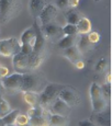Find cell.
Returning <instances> with one entry per match:
<instances>
[{
    "mask_svg": "<svg viewBox=\"0 0 112 126\" xmlns=\"http://www.w3.org/2000/svg\"><path fill=\"white\" fill-rule=\"evenodd\" d=\"M21 10V0H0V24H6Z\"/></svg>",
    "mask_w": 112,
    "mask_h": 126,
    "instance_id": "obj_1",
    "label": "cell"
},
{
    "mask_svg": "<svg viewBox=\"0 0 112 126\" xmlns=\"http://www.w3.org/2000/svg\"><path fill=\"white\" fill-rule=\"evenodd\" d=\"M64 86H59L56 83H50L44 88L43 92L40 94V102L38 105H41L43 109H50L52 104L56 99L58 98V93L62 90Z\"/></svg>",
    "mask_w": 112,
    "mask_h": 126,
    "instance_id": "obj_2",
    "label": "cell"
},
{
    "mask_svg": "<svg viewBox=\"0 0 112 126\" xmlns=\"http://www.w3.org/2000/svg\"><path fill=\"white\" fill-rule=\"evenodd\" d=\"M90 99H91L92 110L93 113H102L109 105V103L106 101L101 93L100 86L98 83H92L90 87Z\"/></svg>",
    "mask_w": 112,
    "mask_h": 126,
    "instance_id": "obj_3",
    "label": "cell"
},
{
    "mask_svg": "<svg viewBox=\"0 0 112 126\" xmlns=\"http://www.w3.org/2000/svg\"><path fill=\"white\" fill-rule=\"evenodd\" d=\"M33 30L35 32V41L33 45V53L38 55H44V48H45V40L46 38L43 35L42 32V24L38 18H34L33 23Z\"/></svg>",
    "mask_w": 112,
    "mask_h": 126,
    "instance_id": "obj_4",
    "label": "cell"
},
{
    "mask_svg": "<svg viewBox=\"0 0 112 126\" xmlns=\"http://www.w3.org/2000/svg\"><path fill=\"white\" fill-rule=\"evenodd\" d=\"M21 45L19 44V41L14 37L8 38V40L0 41V55L6 57L14 56L16 54L20 53Z\"/></svg>",
    "mask_w": 112,
    "mask_h": 126,
    "instance_id": "obj_5",
    "label": "cell"
},
{
    "mask_svg": "<svg viewBox=\"0 0 112 126\" xmlns=\"http://www.w3.org/2000/svg\"><path fill=\"white\" fill-rule=\"evenodd\" d=\"M42 79L35 74H30L26 72L23 74V81H22V88L21 91H34L36 92L40 90L42 87Z\"/></svg>",
    "mask_w": 112,
    "mask_h": 126,
    "instance_id": "obj_6",
    "label": "cell"
},
{
    "mask_svg": "<svg viewBox=\"0 0 112 126\" xmlns=\"http://www.w3.org/2000/svg\"><path fill=\"white\" fill-rule=\"evenodd\" d=\"M42 32L45 38H50L52 41H59L65 34L63 32V28H60L55 22L47 23L45 25H42Z\"/></svg>",
    "mask_w": 112,
    "mask_h": 126,
    "instance_id": "obj_7",
    "label": "cell"
},
{
    "mask_svg": "<svg viewBox=\"0 0 112 126\" xmlns=\"http://www.w3.org/2000/svg\"><path fill=\"white\" fill-rule=\"evenodd\" d=\"M58 98L62 99L63 101H65L70 108L76 106L80 103V95L76 90L68 87H63L62 90L58 93Z\"/></svg>",
    "mask_w": 112,
    "mask_h": 126,
    "instance_id": "obj_8",
    "label": "cell"
},
{
    "mask_svg": "<svg viewBox=\"0 0 112 126\" xmlns=\"http://www.w3.org/2000/svg\"><path fill=\"white\" fill-rule=\"evenodd\" d=\"M23 81V74H13L11 76L4 77L1 80L4 89L8 91H21Z\"/></svg>",
    "mask_w": 112,
    "mask_h": 126,
    "instance_id": "obj_9",
    "label": "cell"
},
{
    "mask_svg": "<svg viewBox=\"0 0 112 126\" xmlns=\"http://www.w3.org/2000/svg\"><path fill=\"white\" fill-rule=\"evenodd\" d=\"M13 63V68L19 74H26L30 72V67H29V55L22 54V53H18L13 56L12 59Z\"/></svg>",
    "mask_w": 112,
    "mask_h": 126,
    "instance_id": "obj_10",
    "label": "cell"
},
{
    "mask_svg": "<svg viewBox=\"0 0 112 126\" xmlns=\"http://www.w3.org/2000/svg\"><path fill=\"white\" fill-rule=\"evenodd\" d=\"M57 8H56V6H53V4H46L45 8L43 9V11L41 12L40 16H38V19H40L41 21V24L42 25H45V24L47 23H51V22H54V19L56 18V16H57Z\"/></svg>",
    "mask_w": 112,
    "mask_h": 126,
    "instance_id": "obj_11",
    "label": "cell"
},
{
    "mask_svg": "<svg viewBox=\"0 0 112 126\" xmlns=\"http://www.w3.org/2000/svg\"><path fill=\"white\" fill-rule=\"evenodd\" d=\"M50 111H51V113H53V114L68 116L70 113V106L68 105L65 101H63L62 99L57 98L54 102L51 104Z\"/></svg>",
    "mask_w": 112,
    "mask_h": 126,
    "instance_id": "obj_12",
    "label": "cell"
},
{
    "mask_svg": "<svg viewBox=\"0 0 112 126\" xmlns=\"http://www.w3.org/2000/svg\"><path fill=\"white\" fill-rule=\"evenodd\" d=\"M46 6V0H30L29 2V9L33 18H38L41 12Z\"/></svg>",
    "mask_w": 112,
    "mask_h": 126,
    "instance_id": "obj_13",
    "label": "cell"
},
{
    "mask_svg": "<svg viewBox=\"0 0 112 126\" xmlns=\"http://www.w3.org/2000/svg\"><path fill=\"white\" fill-rule=\"evenodd\" d=\"M63 54H64V56L66 57L67 59H69L70 62L74 63V64L77 60L81 59V53H80V50L78 49V47H77L76 45L70 46V47H68V48H65Z\"/></svg>",
    "mask_w": 112,
    "mask_h": 126,
    "instance_id": "obj_14",
    "label": "cell"
},
{
    "mask_svg": "<svg viewBox=\"0 0 112 126\" xmlns=\"http://www.w3.org/2000/svg\"><path fill=\"white\" fill-rule=\"evenodd\" d=\"M47 118H48V124L50 125H68V123H69L68 116H64V115L48 113Z\"/></svg>",
    "mask_w": 112,
    "mask_h": 126,
    "instance_id": "obj_15",
    "label": "cell"
},
{
    "mask_svg": "<svg viewBox=\"0 0 112 126\" xmlns=\"http://www.w3.org/2000/svg\"><path fill=\"white\" fill-rule=\"evenodd\" d=\"M77 43V35H64L59 41L57 42V45L59 48L65 49L70 46L76 45Z\"/></svg>",
    "mask_w": 112,
    "mask_h": 126,
    "instance_id": "obj_16",
    "label": "cell"
},
{
    "mask_svg": "<svg viewBox=\"0 0 112 126\" xmlns=\"http://www.w3.org/2000/svg\"><path fill=\"white\" fill-rule=\"evenodd\" d=\"M23 100L30 106H36L38 105V102H40V95L34 91H24Z\"/></svg>",
    "mask_w": 112,
    "mask_h": 126,
    "instance_id": "obj_17",
    "label": "cell"
},
{
    "mask_svg": "<svg viewBox=\"0 0 112 126\" xmlns=\"http://www.w3.org/2000/svg\"><path fill=\"white\" fill-rule=\"evenodd\" d=\"M77 30H78V34H88L91 31V22L89 21V19L81 16L78 23L76 24Z\"/></svg>",
    "mask_w": 112,
    "mask_h": 126,
    "instance_id": "obj_18",
    "label": "cell"
},
{
    "mask_svg": "<svg viewBox=\"0 0 112 126\" xmlns=\"http://www.w3.org/2000/svg\"><path fill=\"white\" fill-rule=\"evenodd\" d=\"M80 35L81 36L79 37V40H77L78 43H76V46L78 47L80 53H86L92 48V44L89 42L87 34H80Z\"/></svg>",
    "mask_w": 112,
    "mask_h": 126,
    "instance_id": "obj_19",
    "label": "cell"
},
{
    "mask_svg": "<svg viewBox=\"0 0 112 126\" xmlns=\"http://www.w3.org/2000/svg\"><path fill=\"white\" fill-rule=\"evenodd\" d=\"M43 62V55H38L32 52V54L29 55V67L30 70H34L40 67Z\"/></svg>",
    "mask_w": 112,
    "mask_h": 126,
    "instance_id": "obj_20",
    "label": "cell"
},
{
    "mask_svg": "<svg viewBox=\"0 0 112 126\" xmlns=\"http://www.w3.org/2000/svg\"><path fill=\"white\" fill-rule=\"evenodd\" d=\"M34 41H35V32H34L33 28L24 31L21 35V43L22 44H30L33 46Z\"/></svg>",
    "mask_w": 112,
    "mask_h": 126,
    "instance_id": "obj_21",
    "label": "cell"
},
{
    "mask_svg": "<svg viewBox=\"0 0 112 126\" xmlns=\"http://www.w3.org/2000/svg\"><path fill=\"white\" fill-rule=\"evenodd\" d=\"M48 113L42 115H35L30 117L29 120V124L30 125H50L48 124V118H47Z\"/></svg>",
    "mask_w": 112,
    "mask_h": 126,
    "instance_id": "obj_22",
    "label": "cell"
},
{
    "mask_svg": "<svg viewBox=\"0 0 112 126\" xmlns=\"http://www.w3.org/2000/svg\"><path fill=\"white\" fill-rule=\"evenodd\" d=\"M20 113V111L19 110H14V111H11V112H9L7 115H4L2 118V121H3L4 123V126L7 125H14V122H16V118L18 114Z\"/></svg>",
    "mask_w": 112,
    "mask_h": 126,
    "instance_id": "obj_23",
    "label": "cell"
},
{
    "mask_svg": "<svg viewBox=\"0 0 112 126\" xmlns=\"http://www.w3.org/2000/svg\"><path fill=\"white\" fill-rule=\"evenodd\" d=\"M81 16L79 14V12L75 11V10H70L66 13V20H67V23L69 24H77L78 21L80 20Z\"/></svg>",
    "mask_w": 112,
    "mask_h": 126,
    "instance_id": "obj_24",
    "label": "cell"
},
{
    "mask_svg": "<svg viewBox=\"0 0 112 126\" xmlns=\"http://www.w3.org/2000/svg\"><path fill=\"white\" fill-rule=\"evenodd\" d=\"M9 112H11L10 104L7 102V100H4L2 96H0V117H3Z\"/></svg>",
    "mask_w": 112,
    "mask_h": 126,
    "instance_id": "obj_25",
    "label": "cell"
},
{
    "mask_svg": "<svg viewBox=\"0 0 112 126\" xmlns=\"http://www.w3.org/2000/svg\"><path fill=\"white\" fill-rule=\"evenodd\" d=\"M101 89V93L103 95V98L106 99V101L108 103H110V99H111V83H104L102 87H100Z\"/></svg>",
    "mask_w": 112,
    "mask_h": 126,
    "instance_id": "obj_26",
    "label": "cell"
},
{
    "mask_svg": "<svg viewBox=\"0 0 112 126\" xmlns=\"http://www.w3.org/2000/svg\"><path fill=\"white\" fill-rule=\"evenodd\" d=\"M63 32H64L65 35H78V30H77L76 24L67 23L63 28Z\"/></svg>",
    "mask_w": 112,
    "mask_h": 126,
    "instance_id": "obj_27",
    "label": "cell"
},
{
    "mask_svg": "<svg viewBox=\"0 0 112 126\" xmlns=\"http://www.w3.org/2000/svg\"><path fill=\"white\" fill-rule=\"evenodd\" d=\"M107 67H108V59H107V58H101V59L97 63L94 69H96L97 72H102L107 69Z\"/></svg>",
    "mask_w": 112,
    "mask_h": 126,
    "instance_id": "obj_28",
    "label": "cell"
},
{
    "mask_svg": "<svg viewBox=\"0 0 112 126\" xmlns=\"http://www.w3.org/2000/svg\"><path fill=\"white\" fill-rule=\"evenodd\" d=\"M29 120H30V117H29L28 115H24V114L19 113L18 116H17V118H16L14 125H28Z\"/></svg>",
    "mask_w": 112,
    "mask_h": 126,
    "instance_id": "obj_29",
    "label": "cell"
},
{
    "mask_svg": "<svg viewBox=\"0 0 112 126\" xmlns=\"http://www.w3.org/2000/svg\"><path fill=\"white\" fill-rule=\"evenodd\" d=\"M87 37H88V40H89V42L91 43L92 45H94V44H97V43H99V41H100V35H99V33L98 32H90L88 33V35H87Z\"/></svg>",
    "mask_w": 112,
    "mask_h": 126,
    "instance_id": "obj_30",
    "label": "cell"
},
{
    "mask_svg": "<svg viewBox=\"0 0 112 126\" xmlns=\"http://www.w3.org/2000/svg\"><path fill=\"white\" fill-rule=\"evenodd\" d=\"M22 54H25V55H30L32 54L33 52V46L30 45V44H22L21 45V50H20Z\"/></svg>",
    "mask_w": 112,
    "mask_h": 126,
    "instance_id": "obj_31",
    "label": "cell"
},
{
    "mask_svg": "<svg viewBox=\"0 0 112 126\" xmlns=\"http://www.w3.org/2000/svg\"><path fill=\"white\" fill-rule=\"evenodd\" d=\"M69 7V0H56V8L66 9Z\"/></svg>",
    "mask_w": 112,
    "mask_h": 126,
    "instance_id": "obj_32",
    "label": "cell"
},
{
    "mask_svg": "<svg viewBox=\"0 0 112 126\" xmlns=\"http://www.w3.org/2000/svg\"><path fill=\"white\" fill-rule=\"evenodd\" d=\"M96 114H99L98 115V120H97V122H98V124L100 125H110V118H104V116L100 115V113H96Z\"/></svg>",
    "mask_w": 112,
    "mask_h": 126,
    "instance_id": "obj_33",
    "label": "cell"
},
{
    "mask_svg": "<svg viewBox=\"0 0 112 126\" xmlns=\"http://www.w3.org/2000/svg\"><path fill=\"white\" fill-rule=\"evenodd\" d=\"M9 74V70L7 67L2 66V65H0V77H2V78H4V77H7V75Z\"/></svg>",
    "mask_w": 112,
    "mask_h": 126,
    "instance_id": "obj_34",
    "label": "cell"
},
{
    "mask_svg": "<svg viewBox=\"0 0 112 126\" xmlns=\"http://www.w3.org/2000/svg\"><path fill=\"white\" fill-rule=\"evenodd\" d=\"M79 126H93L96 125L93 122H91V121H80L78 123Z\"/></svg>",
    "mask_w": 112,
    "mask_h": 126,
    "instance_id": "obj_35",
    "label": "cell"
},
{
    "mask_svg": "<svg viewBox=\"0 0 112 126\" xmlns=\"http://www.w3.org/2000/svg\"><path fill=\"white\" fill-rule=\"evenodd\" d=\"M75 66H76L78 69H82V68H84L85 65H84V63H82V60H81V59H79V60H77V62L75 63Z\"/></svg>",
    "mask_w": 112,
    "mask_h": 126,
    "instance_id": "obj_36",
    "label": "cell"
},
{
    "mask_svg": "<svg viewBox=\"0 0 112 126\" xmlns=\"http://www.w3.org/2000/svg\"><path fill=\"white\" fill-rule=\"evenodd\" d=\"M80 0H69V7H77Z\"/></svg>",
    "mask_w": 112,
    "mask_h": 126,
    "instance_id": "obj_37",
    "label": "cell"
},
{
    "mask_svg": "<svg viewBox=\"0 0 112 126\" xmlns=\"http://www.w3.org/2000/svg\"><path fill=\"white\" fill-rule=\"evenodd\" d=\"M4 87H3V84H2V82H1V80H0V96H2V94L4 93Z\"/></svg>",
    "mask_w": 112,
    "mask_h": 126,
    "instance_id": "obj_38",
    "label": "cell"
},
{
    "mask_svg": "<svg viewBox=\"0 0 112 126\" xmlns=\"http://www.w3.org/2000/svg\"><path fill=\"white\" fill-rule=\"evenodd\" d=\"M107 82H108V83H111V72L110 71L107 74Z\"/></svg>",
    "mask_w": 112,
    "mask_h": 126,
    "instance_id": "obj_39",
    "label": "cell"
},
{
    "mask_svg": "<svg viewBox=\"0 0 112 126\" xmlns=\"http://www.w3.org/2000/svg\"><path fill=\"white\" fill-rule=\"evenodd\" d=\"M0 126H4V123H3V121H2L1 117H0Z\"/></svg>",
    "mask_w": 112,
    "mask_h": 126,
    "instance_id": "obj_40",
    "label": "cell"
},
{
    "mask_svg": "<svg viewBox=\"0 0 112 126\" xmlns=\"http://www.w3.org/2000/svg\"><path fill=\"white\" fill-rule=\"evenodd\" d=\"M96 1H100V0H96Z\"/></svg>",
    "mask_w": 112,
    "mask_h": 126,
    "instance_id": "obj_41",
    "label": "cell"
}]
</instances>
